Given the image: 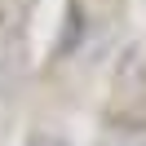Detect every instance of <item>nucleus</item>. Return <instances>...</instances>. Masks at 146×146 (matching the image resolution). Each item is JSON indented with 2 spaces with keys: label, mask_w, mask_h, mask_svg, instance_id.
<instances>
[{
  "label": "nucleus",
  "mask_w": 146,
  "mask_h": 146,
  "mask_svg": "<svg viewBox=\"0 0 146 146\" xmlns=\"http://www.w3.org/2000/svg\"><path fill=\"white\" fill-rule=\"evenodd\" d=\"M102 146H146V128H119V133H111Z\"/></svg>",
  "instance_id": "nucleus-1"
},
{
  "label": "nucleus",
  "mask_w": 146,
  "mask_h": 146,
  "mask_svg": "<svg viewBox=\"0 0 146 146\" xmlns=\"http://www.w3.org/2000/svg\"><path fill=\"white\" fill-rule=\"evenodd\" d=\"M27 146H71V142H62V137H49V133H36Z\"/></svg>",
  "instance_id": "nucleus-2"
}]
</instances>
